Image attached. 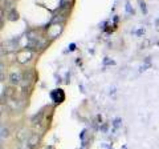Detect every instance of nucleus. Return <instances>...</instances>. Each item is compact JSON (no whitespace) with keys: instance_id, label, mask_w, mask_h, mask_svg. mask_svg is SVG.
<instances>
[{"instance_id":"4","label":"nucleus","mask_w":159,"mask_h":149,"mask_svg":"<svg viewBox=\"0 0 159 149\" xmlns=\"http://www.w3.org/2000/svg\"><path fill=\"white\" fill-rule=\"evenodd\" d=\"M7 17H8L9 22H15V20H17V19H19V13H17L16 9H11V11L8 12Z\"/></svg>"},{"instance_id":"5","label":"nucleus","mask_w":159,"mask_h":149,"mask_svg":"<svg viewBox=\"0 0 159 149\" xmlns=\"http://www.w3.org/2000/svg\"><path fill=\"white\" fill-rule=\"evenodd\" d=\"M6 96L9 97V99L13 97V88H12V87H9V88L6 89Z\"/></svg>"},{"instance_id":"3","label":"nucleus","mask_w":159,"mask_h":149,"mask_svg":"<svg viewBox=\"0 0 159 149\" xmlns=\"http://www.w3.org/2000/svg\"><path fill=\"white\" fill-rule=\"evenodd\" d=\"M21 76H20L19 72H12L11 74H9V81H11L12 85H16V84H19L20 81H21Z\"/></svg>"},{"instance_id":"7","label":"nucleus","mask_w":159,"mask_h":149,"mask_svg":"<svg viewBox=\"0 0 159 149\" xmlns=\"http://www.w3.org/2000/svg\"><path fill=\"white\" fill-rule=\"evenodd\" d=\"M70 3V0H61V7H66Z\"/></svg>"},{"instance_id":"8","label":"nucleus","mask_w":159,"mask_h":149,"mask_svg":"<svg viewBox=\"0 0 159 149\" xmlns=\"http://www.w3.org/2000/svg\"><path fill=\"white\" fill-rule=\"evenodd\" d=\"M2 149H4V148H2Z\"/></svg>"},{"instance_id":"2","label":"nucleus","mask_w":159,"mask_h":149,"mask_svg":"<svg viewBox=\"0 0 159 149\" xmlns=\"http://www.w3.org/2000/svg\"><path fill=\"white\" fill-rule=\"evenodd\" d=\"M32 59V52L31 51H24L17 55V61L20 64H27Z\"/></svg>"},{"instance_id":"1","label":"nucleus","mask_w":159,"mask_h":149,"mask_svg":"<svg viewBox=\"0 0 159 149\" xmlns=\"http://www.w3.org/2000/svg\"><path fill=\"white\" fill-rule=\"evenodd\" d=\"M39 144H40V135H36V133L31 135L29 138L27 140V145H28L29 149H36Z\"/></svg>"},{"instance_id":"6","label":"nucleus","mask_w":159,"mask_h":149,"mask_svg":"<svg viewBox=\"0 0 159 149\" xmlns=\"http://www.w3.org/2000/svg\"><path fill=\"white\" fill-rule=\"evenodd\" d=\"M8 136V128L7 127H2V140H4Z\"/></svg>"}]
</instances>
